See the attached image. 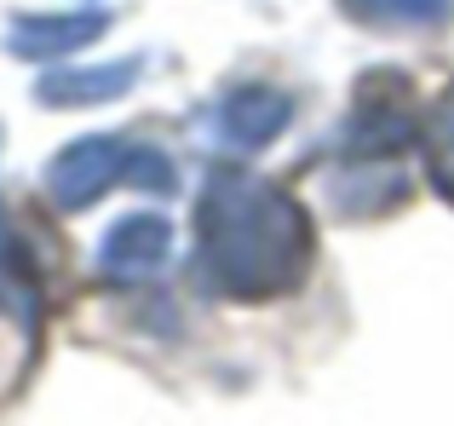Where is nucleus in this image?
Returning a JSON list of instances; mask_svg holds the SVG:
<instances>
[{"mask_svg": "<svg viewBox=\"0 0 454 426\" xmlns=\"http://www.w3.org/2000/svg\"><path fill=\"white\" fill-rule=\"evenodd\" d=\"M201 271L231 300H270L288 294L310 265V219L288 191L254 179L242 168L207 173L196 202Z\"/></svg>", "mask_w": 454, "mask_h": 426, "instance_id": "f257e3e1", "label": "nucleus"}, {"mask_svg": "<svg viewBox=\"0 0 454 426\" xmlns=\"http://www.w3.org/2000/svg\"><path fill=\"white\" fill-rule=\"evenodd\" d=\"M127 162H133V145L127 138H75L69 150H58L52 168H46V196L52 208L75 213V208H92L115 179H127Z\"/></svg>", "mask_w": 454, "mask_h": 426, "instance_id": "f03ea898", "label": "nucleus"}, {"mask_svg": "<svg viewBox=\"0 0 454 426\" xmlns=\"http://www.w3.org/2000/svg\"><path fill=\"white\" fill-rule=\"evenodd\" d=\"M167 248H173V225L161 213H127L110 225V236L98 242V277L110 282H145L167 265Z\"/></svg>", "mask_w": 454, "mask_h": 426, "instance_id": "7ed1b4c3", "label": "nucleus"}, {"mask_svg": "<svg viewBox=\"0 0 454 426\" xmlns=\"http://www.w3.org/2000/svg\"><path fill=\"white\" fill-rule=\"evenodd\" d=\"M288 115H294L288 92L265 87V81H242L219 99V138L231 150H259L288 127Z\"/></svg>", "mask_w": 454, "mask_h": 426, "instance_id": "20e7f679", "label": "nucleus"}, {"mask_svg": "<svg viewBox=\"0 0 454 426\" xmlns=\"http://www.w3.org/2000/svg\"><path fill=\"white\" fill-rule=\"evenodd\" d=\"M138 75V58H115V64H98V69H58V75H41L35 99L52 104V110H75V104H110L133 87Z\"/></svg>", "mask_w": 454, "mask_h": 426, "instance_id": "39448f33", "label": "nucleus"}, {"mask_svg": "<svg viewBox=\"0 0 454 426\" xmlns=\"http://www.w3.org/2000/svg\"><path fill=\"white\" fill-rule=\"evenodd\" d=\"M110 23V12H69V18H18L12 23V52L18 58H64L87 46L92 35Z\"/></svg>", "mask_w": 454, "mask_h": 426, "instance_id": "423d86ee", "label": "nucleus"}, {"mask_svg": "<svg viewBox=\"0 0 454 426\" xmlns=\"http://www.w3.org/2000/svg\"><path fill=\"white\" fill-rule=\"evenodd\" d=\"M340 6L368 29H437L454 18V0H340Z\"/></svg>", "mask_w": 454, "mask_h": 426, "instance_id": "0eeeda50", "label": "nucleus"}, {"mask_svg": "<svg viewBox=\"0 0 454 426\" xmlns=\"http://www.w3.org/2000/svg\"><path fill=\"white\" fill-rule=\"evenodd\" d=\"M0 312H18V317H29V312H35V294H29V277H23L18 248H12L6 213H0Z\"/></svg>", "mask_w": 454, "mask_h": 426, "instance_id": "6e6552de", "label": "nucleus"}, {"mask_svg": "<svg viewBox=\"0 0 454 426\" xmlns=\"http://www.w3.org/2000/svg\"><path fill=\"white\" fill-rule=\"evenodd\" d=\"M426 162H432V179L443 185V196L454 202V92L443 99L432 133H426Z\"/></svg>", "mask_w": 454, "mask_h": 426, "instance_id": "1a4fd4ad", "label": "nucleus"}]
</instances>
